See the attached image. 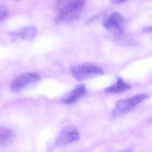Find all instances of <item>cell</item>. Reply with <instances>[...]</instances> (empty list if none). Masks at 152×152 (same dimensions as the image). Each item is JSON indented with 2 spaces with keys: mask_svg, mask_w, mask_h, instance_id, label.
<instances>
[{
  "mask_svg": "<svg viewBox=\"0 0 152 152\" xmlns=\"http://www.w3.org/2000/svg\"><path fill=\"white\" fill-rule=\"evenodd\" d=\"M131 88V85L126 83L121 77H118L116 83L105 88L104 91L110 94H121L129 90Z\"/></svg>",
  "mask_w": 152,
  "mask_h": 152,
  "instance_id": "cell-9",
  "label": "cell"
},
{
  "mask_svg": "<svg viewBox=\"0 0 152 152\" xmlns=\"http://www.w3.org/2000/svg\"><path fill=\"white\" fill-rule=\"evenodd\" d=\"M86 3L85 0H56L55 7L58 12L55 22L63 24L78 20Z\"/></svg>",
  "mask_w": 152,
  "mask_h": 152,
  "instance_id": "cell-1",
  "label": "cell"
},
{
  "mask_svg": "<svg viewBox=\"0 0 152 152\" xmlns=\"http://www.w3.org/2000/svg\"><path fill=\"white\" fill-rule=\"evenodd\" d=\"M106 12H107L106 11H103L99 13H97L96 15L93 16V17L90 18L88 20H87L86 24H91V23L98 20L101 18L105 17L106 14Z\"/></svg>",
  "mask_w": 152,
  "mask_h": 152,
  "instance_id": "cell-11",
  "label": "cell"
},
{
  "mask_svg": "<svg viewBox=\"0 0 152 152\" xmlns=\"http://www.w3.org/2000/svg\"><path fill=\"white\" fill-rule=\"evenodd\" d=\"M86 93L85 85L84 84L78 85L67 97L62 99V102L66 104L75 103L84 96Z\"/></svg>",
  "mask_w": 152,
  "mask_h": 152,
  "instance_id": "cell-8",
  "label": "cell"
},
{
  "mask_svg": "<svg viewBox=\"0 0 152 152\" xmlns=\"http://www.w3.org/2000/svg\"><path fill=\"white\" fill-rule=\"evenodd\" d=\"M80 135L74 125H70L62 129L56 141L57 145H67L79 140Z\"/></svg>",
  "mask_w": 152,
  "mask_h": 152,
  "instance_id": "cell-6",
  "label": "cell"
},
{
  "mask_svg": "<svg viewBox=\"0 0 152 152\" xmlns=\"http://www.w3.org/2000/svg\"><path fill=\"white\" fill-rule=\"evenodd\" d=\"M124 152H133V150L132 149H129L125 151Z\"/></svg>",
  "mask_w": 152,
  "mask_h": 152,
  "instance_id": "cell-15",
  "label": "cell"
},
{
  "mask_svg": "<svg viewBox=\"0 0 152 152\" xmlns=\"http://www.w3.org/2000/svg\"><path fill=\"white\" fill-rule=\"evenodd\" d=\"M9 13L8 9L3 5L0 4V21L5 18Z\"/></svg>",
  "mask_w": 152,
  "mask_h": 152,
  "instance_id": "cell-12",
  "label": "cell"
},
{
  "mask_svg": "<svg viewBox=\"0 0 152 152\" xmlns=\"http://www.w3.org/2000/svg\"><path fill=\"white\" fill-rule=\"evenodd\" d=\"M12 1H21V0H12Z\"/></svg>",
  "mask_w": 152,
  "mask_h": 152,
  "instance_id": "cell-16",
  "label": "cell"
},
{
  "mask_svg": "<svg viewBox=\"0 0 152 152\" xmlns=\"http://www.w3.org/2000/svg\"><path fill=\"white\" fill-rule=\"evenodd\" d=\"M15 139V134L11 129L0 127V147H6L11 145Z\"/></svg>",
  "mask_w": 152,
  "mask_h": 152,
  "instance_id": "cell-10",
  "label": "cell"
},
{
  "mask_svg": "<svg viewBox=\"0 0 152 152\" xmlns=\"http://www.w3.org/2000/svg\"><path fill=\"white\" fill-rule=\"evenodd\" d=\"M149 97V95L147 94H141L118 101L112 112L111 117L115 118L128 113Z\"/></svg>",
  "mask_w": 152,
  "mask_h": 152,
  "instance_id": "cell-2",
  "label": "cell"
},
{
  "mask_svg": "<svg viewBox=\"0 0 152 152\" xmlns=\"http://www.w3.org/2000/svg\"><path fill=\"white\" fill-rule=\"evenodd\" d=\"M71 73L76 80L81 81L95 76L103 75L104 72L101 67L95 64L84 63L73 67Z\"/></svg>",
  "mask_w": 152,
  "mask_h": 152,
  "instance_id": "cell-3",
  "label": "cell"
},
{
  "mask_svg": "<svg viewBox=\"0 0 152 152\" xmlns=\"http://www.w3.org/2000/svg\"><path fill=\"white\" fill-rule=\"evenodd\" d=\"M40 80L41 77L37 73L34 72L24 73L12 80L10 88L12 92L18 93L29 85L37 83Z\"/></svg>",
  "mask_w": 152,
  "mask_h": 152,
  "instance_id": "cell-5",
  "label": "cell"
},
{
  "mask_svg": "<svg viewBox=\"0 0 152 152\" xmlns=\"http://www.w3.org/2000/svg\"><path fill=\"white\" fill-rule=\"evenodd\" d=\"M142 32L144 34H150L152 33V26H146L142 29Z\"/></svg>",
  "mask_w": 152,
  "mask_h": 152,
  "instance_id": "cell-13",
  "label": "cell"
},
{
  "mask_svg": "<svg viewBox=\"0 0 152 152\" xmlns=\"http://www.w3.org/2000/svg\"><path fill=\"white\" fill-rule=\"evenodd\" d=\"M102 24L106 29L116 36H120L124 34V19L119 12H113L104 17Z\"/></svg>",
  "mask_w": 152,
  "mask_h": 152,
  "instance_id": "cell-4",
  "label": "cell"
},
{
  "mask_svg": "<svg viewBox=\"0 0 152 152\" xmlns=\"http://www.w3.org/2000/svg\"><path fill=\"white\" fill-rule=\"evenodd\" d=\"M128 0H111V2L112 4H120Z\"/></svg>",
  "mask_w": 152,
  "mask_h": 152,
  "instance_id": "cell-14",
  "label": "cell"
},
{
  "mask_svg": "<svg viewBox=\"0 0 152 152\" xmlns=\"http://www.w3.org/2000/svg\"><path fill=\"white\" fill-rule=\"evenodd\" d=\"M37 28L34 26L26 27L18 30L12 31L10 35L13 40H32L37 34Z\"/></svg>",
  "mask_w": 152,
  "mask_h": 152,
  "instance_id": "cell-7",
  "label": "cell"
}]
</instances>
